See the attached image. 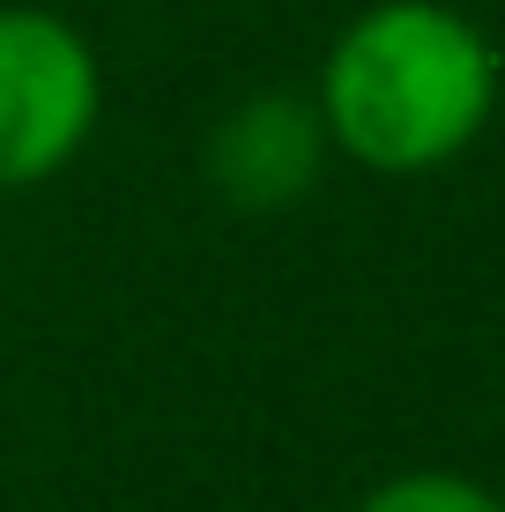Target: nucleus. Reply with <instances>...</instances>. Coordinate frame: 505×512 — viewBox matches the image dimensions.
<instances>
[{
	"instance_id": "2",
	"label": "nucleus",
	"mask_w": 505,
	"mask_h": 512,
	"mask_svg": "<svg viewBox=\"0 0 505 512\" xmlns=\"http://www.w3.org/2000/svg\"><path fill=\"white\" fill-rule=\"evenodd\" d=\"M104 119L97 45L52 8H0V193L52 186Z\"/></svg>"
},
{
	"instance_id": "3",
	"label": "nucleus",
	"mask_w": 505,
	"mask_h": 512,
	"mask_svg": "<svg viewBox=\"0 0 505 512\" xmlns=\"http://www.w3.org/2000/svg\"><path fill=\"white\" fill-rule=\"evenodd\" d=\"M335 164V141L312 90H246L201 141V179L231 216H283Z\"/></svg>"
},
{
	"instance_id": "4",
	"label": "nucleus",
	"mask_w": 505,
	"mask_h": 512,
	"mask_svg": "<svg viewBox=\"0 0 505 512\" xmlns=\"http://www.w3.org/2000/svg\"><path fill=\"white\" fill-rule=\"evenodd\" d=\"M350 512H505V498L461 468H402L387 483H372Z\"/></svg>"
},
{
	"instance_id": "1",
	"label": "nucleus",
	"mask_w": 505,
	"mask_h": 512,
	"mask_svg": "<svg viewBox=\"0 0 505 512\" xmlns=\"http://www.w3.org/2000/svg\"><path fill=\"white\" fill-rule=\"evenodd\" d=\"M505 52L454 0H372L335 30L312 82L335 156L372 179H431L498 119Z\"/></svg>"
}]
</instances>
